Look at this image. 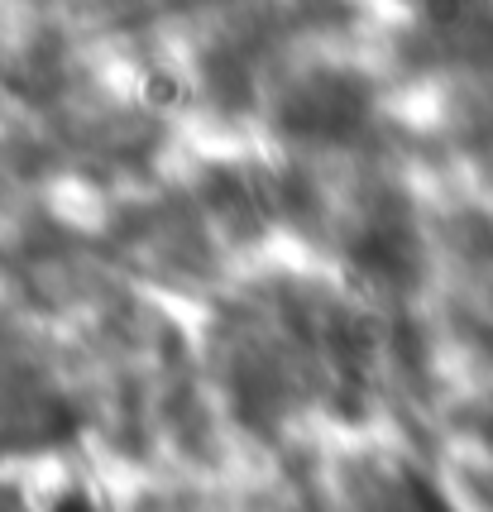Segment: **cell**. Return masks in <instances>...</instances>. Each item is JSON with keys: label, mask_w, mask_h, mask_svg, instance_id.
<instances>
[{"label": "cell", "mask_w": 493, "mask_h": 512, "mask_svg": "<svg viewBox=\"0 0 493 512\" xmlns=\"http://www.w3.org/2000/svg\"><path fill=\"white\" fill-rule=\"evenodd\" d=\"M374 111V91L355 72H312L283 96L278 106V130L292 139H312V144H345L364 130V120Z\"/></svg>", "instance_id": "1"}, {"label": "cell", "mask_w": 493, "mask_h": 512, "mask_svg": "<svg viewBox=\"0 0 493 512\" xmlns=\"http://www.w3.org/2000/svg\"><path fill=\"white\" fill-rule=\"evenodd\" d=\"M426 63L493 72V0H407Z\"/></svg>", "instance_id": "2"}, {"label": "cell", "mask_w": 493, "mask_h": 512, "mask_svg": "<svg viewBox=\"0 0 493 512\" xmlns=\"http://www.w3.org/2000/svg\"><path fill=\"white\" fill-rule=\"evenodd\" d=\"M350 259H355L369 278H379V283H412L417 268H422V245H417L412 216H407L403 206L379 201V206L369 211V221L355 230Z\"/></svg>", "instance_id": "3"}, {"label": "cell", "mask_w": 493, "mask_h": 512, "mask_svg": "<svg viewBox=\"0 0 493 512\" xmlns=\"http://www.w3.org/2000/svg\"><path fill=\"white\" fill-rule=\"evenodd\" d=\"M369 512H455V508H450L446 498L426 484L422 474H412V469H393V474L379 484Z\"/></svg>", "instance_id": "4"}]
</instances>
